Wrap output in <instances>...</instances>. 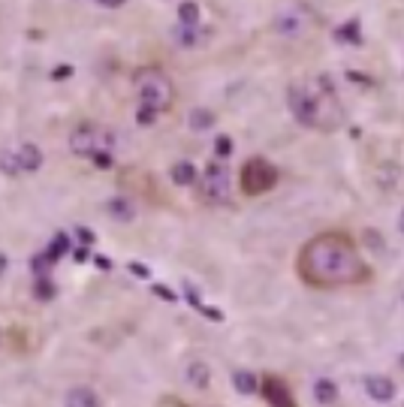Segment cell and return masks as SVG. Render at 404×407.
<instances>
[{"label":"cell","instance_id":"1","mask_svg":"<svg viewBox=\"0 0 404 407\" xmlns=\"http://www.w3.org/2000/svg\"><path fill=\"white\" fill-rule=\"evenodd\" d=\"M296 275L308 287L335 289V287H356L371 280V266L362 257L359 244L344 230H326L302 244L296 257Z\"/></svg>","mask_w":404,"mask_h":407},{"label":"cell","instance_id":"2","mask_svg":"<svg viewBox=\"0 0 404 407\" xmlns=\"http://www.w3.org/2000/svg\"><path fill=\"white\" fill-rule=\"evenodd\" d=\"M133 88L136 97H139L142 106H151L163 115L176 99V88H172V79L163 72L160 67H139L133 72Z\"/></svg>","mask_w":404,"mask_h":407},{"label":"cell","instance_id":"3","mask_svg":"<svg viewBox=\"0 0 404 407\" xmlns=\"http://www.w3.org/2000/svg\"><path fill=\"white\" fill-rule=\"evenodd\" d=\"M278 178H281V172L274 163H269L265 157H251V160H244L242 172H238V187H242L244 196H263L278 184Z\"/></svg>","mask_w":404,"mask_h":407},{"label":"cell","instance_id":"4","mask_svg":"<svg viewBox=\"0 0 404 407\" xmlns=\"http://www.w3.org/2000/svg\"><path fill=\"white\" fill-rule=\"evenodd\" d=\"M272 27L278 36H283V40H293V42L305 40V36L314 31V13L302 3H287L274 13Z\"/></svg>","mask_w":404,"mask_h":407},{"label":"cell","instance_id":"5","mask_svg":"<svg viewBox=\"0 0 404 407\" xmlns=\"http://www.w3.org/2000/svg\"><path fill=\"white\" fill-rule=\"evenodd\" d=\"M199 187H202L205 202L229 205V199H233V172H229L226 160H211L199 178Z\"/></svg>","mask_w":404,"mask_h":407},{"label":"cell","instance_id":"6","mask_svg":"<svg viewBox=\"0 0 404 407\" xmlns=\"http://www.w3.org/2000/svg\"><path fill=\"white\" fill-rule=\"evenodd\" d=\"M112 148H115V136L97 124H79L76 130L70 133V151L76 154V157L91 160L97 151H112Z\"/></svg>","mask_w":404,"mask_h":407},{"label":"cell","instance_id":"7","mask_svg":"<svg viewBox=\"0 0 404 407\" xmlns=\"http://www.w3.org/2000/svg\"><path fill=\"white\" fill-rule=\"evenodd\" d=\"M287 106L293 118L308 127V130H314L317 127V109H314V90H311L308 81H293V85L287 88Z\"/></svg>","mask_w":404,"mask_h":407},{"label":"cell","instance_id":"8","mask_svg":"<svg viewBox=\"0 0 404 407\" xmlns=\"http://www.w3.org/2000/svg\"><path fill=\"white\" fill-rule=\"evenodd\" d=\"M260 395H263L272 407H296L293 389L283 383L281 377H274V374H265V377L260 380Z\"/></svg>","mask_w":404,"mask_h":407},{"label":"cell","instance_id":"9","mask_svg":"<svg viewBox=\"0 0 404 407\" xmlns=\"http://www.w3.org/2000/svg\"><path fill=\"white\" fill-rule=\"evenodd\" d=\"M365 392H368L371 401L389 404L392 398H396V383H392L389 377H383V374H368L365 377Z\"/></svg>","mask_w":404,"mask_h":407},{"label":"cell","instance_id":"10","mask_svg":"<svg viewBox=\"0 0 404 407\" xmlns=\"http://www.w3.org/2000/svg\"><path fill=\"white\" fill-rule=\"evenodd\" d=\"M63 407H100V395L91 386H72L63 398Z\"/></svg>","mask_w":404,"mask_h":407},{"label":"cell","instance_id":"11","mask_svg":"<svg viewBox=\"0 0 404 407\" xmlns=\"http://www.w3.org/2000/svg\"><path fill=\"white\" fill-rule=\"evenodd\" d=\"M172 184H178V187L199 184V169L190 160H178L176 166H172Z\"/></svg>","mask_w":404,"mask_h":407},{"label":"cell","instance_id":"12","mask_svg":"<svg viewBox=\"0 0 404 407\" xmlns=\"http://www.w3.org/2000/svg\"><path fill=\"white\" fill-rule=\"evenodd\" d=\"M172 36H176V42L181 45V49H194V45L202 42L205 31H202L199 24H178L176 31H172Z\"/></svg>","mask_w":404,"mask_h":407},{"label":"cell","instance_id":"13","mask_svg":"<svg viewBox=\"0 0 404 407\" xmlns=\"http://www.w3.org/2000/svg\"><path fill=\"white\" fill-rule=\"evenodd\" d=\"M233 386L242 395H256L260 392V377H256L254 371H247V368H235L233 371Z\"/></svg>","mask_w":404,"mask_h":407},{"label":"cell","instance_id":"14","mask_svg":"<svg viewBox=\"0 0 404 407\" xmlns=\"http://www.w3.org/2000/svg\"><path fill=\"white\" fill-rule=\"evenodd\" d=\"M15 154H18V163H22V172H36L42 166V151L33 142H24Z\"/></svg>","mask_w":404,"mask_h":407},{"label":"cell","instance_id":"15","mask_svg":"<svg viewBox=\"0 0 404 407\" xmlns=\"http://www.w3.org/2000/svg\"><path fill=\"white\" fill-rule=\"evenodd\" d=\"M185 380L194 389H205L211 383V368L205 365V362H190V365L185 368Z\"/></svg>","mask_w":404,"mask_h":407},{"label":"cell","instance_id":"16","mask_svg":"<svg viewBox=\"0 0 404 407\" xmlns=\"http://www.w3.org/2000/svg\"><path fill=\"white\" fill-rule=\"evenodd\" d=\"M314 398H317V404H323V407L335 404L338 401V383L335 380H329V377L314 380Z\"/></svg>","mask_w":404,"mask_h":407},{"label":"cell","instance_id":"17","mask_svg":"<svg viewBox=\"0 0 404 407\" xmlns=\"http://www.w3.org/2000/svg\"><path fill=\"white\" fill-rule=\"evenodd\" d=\"M335 40L338 42H347V45H359L362 42V24H359V18H350V22H344L341 27H335Z\"/></svg>","mask_w":404,"mask_h":407},{"label":"cell","instance_id":"18","mask_svg":"<svg viewBox=\"0 0 404 407\" xmlns=\"http://www.w3.org/2000/svg\"><path fill=\"white\" fill-rule=\"evenodd\" d=\"M187 124H190V130L194 133H205L215 127V112L211 109H190V115H187Z\"/></svg>","mask_w":404,"mask_h":407},{"label":"cell","instance_id":"19","mask_svg":"<svg viewBox=\"0 0 404 407\" xmlns=\"http://www.w3.org/2000/svg\"><path fill=\"white\" fill-rule=\"evenodd\" d=\"M109 214H112L115 221L127 223V221H133L136 217V205L130 202V199H124V196H115V199H109Z\"/></svg>","mask_w":404,"mask_h":407},{"label":"cell","instance_id":"20","mask_svg":"<svg viewBox=\"0 0 404 407\" xmlns=\"http://www.w3.org/2000/svg\"><path fill=\"white\" fill-rule=\"evenodd\" d=\"M42 253H45V257H49L52 262H58L63 253H70V235H67V232H58V235H54V239L49 241V248H45Z\"/></svg>","mask_w":404,"mask_h":407},{"label":"cell","instance_id":"21","mask_svg":"<svg viewBox=\"0 0 404 407\" xmlns=\"http://www.w3.org/2000/svg\"><path fill=\"white\" fill-rule=\"evenodd\" d=\"M33 296H36V302H52V298L58 296V289H54V284H52V278H36L33 280Z\"/></svg>","mask_w":404,"mask_h":407},{"label":"cell","instance_id":"22","mask_svg":"<svg viewBox=\"0 0 404 407\" xmlns=\"http://www.w3.org/2000/svg\"><path fill=\"white\" fill-rule=\"evenodd\" d=\"M0 172H3L6 178H15L18 172H22V163H18V154H13V151H0Z\"/></svg>","mask_w":404,"mask_h":407},{"label":"cell","instance_id":"23","mask_svg":"<svg viewBox=\"0 0 404 407\" xmlns=\"http://www.w3.org/2000/svg\"><path fill=\"white\" fill-rule=\"evenodd\" d=\"M178 24H199V3L185 0V3L178 6Z\"/></svg>","mask_w":404,"mask_h":407},{"label":"cell","instance_id":"24","mask_svg":"<svg viewBox=\"0 0 404 407\" xmlns=\"http://www.w3.org/2000/svg\"><path fill=\"white\" fill-rule=\"evenodd\" d=\"M160 118V112L157 109H151V106H142L139 103V112H136V124H142V127H151L154 121Z\"/></svg>","mask_w":404,"mask_h":407},{"label":"cell","instance_id":"25","mask_svg":"<svg viewBox=\"0 0 404 407\" xmlns=\"http://www.w3.org/2000/svg\"><path fill=\"white\" fill-rule=\"evenodd\" d=\"M91 163H94L97 169H112L115 166V157H112V151H97L94 157H91Z\"/></svg>","mask_w":404,"mask_h":407},{"label":"cell","instance_id":"26","mask_svg":"<svg viewBox=\"0 0 404 407\" xmlns=\"http://www.w3.org/2000/svg\"><path fill=\"white\" fill-rule=\"evenodd\" d=\"M229 151H233V142H229L226 136H220L217 145H215V157H217V160H226V157H229Z\"/></svg>","mask_w":404,"mask_h":407},{"label":"cell","instance_id":"27","mask_svg":"<svg viewBox=\"0 0 404 407\" xmlns=\"http://www.w3.org/2000/svg\"><path fill=\"white\" fill-rule=\"evenodd\" d=\"M76 239H79L81 244H85V248H91V244H94V241H97V235H94V232H91V230H88V226H76Z\"/></svg>","mask_w":404,"mask_h":407},{"label":"cell","instance_id":"28","mask_svg":"<svg viewBox=\"0 0 404 407\" xmlns=\"http://www.w3.org/2000/svg\"><path fill=\"white\" fill-rule=\"evenodd\" d=\"M127 269H130L136 278H142V280H145V278H151V269H148V266H142V262H130Z\"/></svg>","mask_w":404,"mask_h":407},{"label":"cell","instance_id":"29","mask_svg":"<svg viewBox=\"0 0 404 407\" xmlns=\"http://www.w3.org/2000/svg\"><path fill=\"white\" fill-rule=\"evenodd\" d=\"M70 76H72V67H70V63H63V67H54V70H52V79H54V81L70 79Z\"/></svg>","mask_w":404,"mask_h":407},{"label":"cell","instance_id":"30","mask_svg":"<svg viewBox=\"0 0 404 407\" xmlns=\"http://www.w3.org/2000/svg\"><path fill=\"white\" fill-rule=\"evenodd\" d=\"M154 296L166 298V302H178V298H176V293H172V289H166L163 284H154Z\"/></svg>","mask_w":404,"mask_h":407},{"label":"cell","instance_id":"31","mask_svg":"<svg viewBox=\"0 0 404 407\" xmlns=\"http://www.w3.org/2000/svg\"><path fill=\"white\" fill-rule=\"evenodd\" d=\"M72 257H76L79 262H85V260H91V250L81 244V248H72Z\"/></svg>","mask_w":404,"mask_h":407},{"label":"cell","instance_id":"32","mask_svg":"<svg viewBox=\"0 0 404 407\" xmlns=\"http://www.w3.org/2000/svg\"><path fill=\"white\" fill-rule=\"evenodd\" d=\"M124 3H127V0H100V6H106V9H118Z\"/></svg>","mask_w":404,"mask_h":407},{"label":"cell","instance_id":"33","mask_svg":"<svg viewBox=\"0 0 404 407\" xmlns=\"http://www.w3.org/2000/svg\"><path fill=\"white\" fill-rule=\"evenodd\" d=\"M6 269H9V257H6V253H3V250H0V278H3V275H6Z\"/></svg>","mask_w":404,"mask_h":407},{"label":"cell","instance_id":"34","mask_svg":"<svg viewBox=\"0 0 404 407\" xmlns=\"http://www.w3.org/2000/svg\"><path fill=\"white\" fill-rule=\"evenodd\" d=\"M398 230L404 232V212H401V217H398Z\"/></svg>","mask_w":404,"mask_h":407},{"label":"cell","instance_id":"35","mask_svg":"<svg viewBox=\"0 0 404 407\" xmlns=\"http://www.w3.org/2000/svg\"><path fill=\"white\" fill-rule=\"evenodd\" d=\"M94 3H100V0H94Z\"/></svg>","mask_w":404,"mask_h":407}]
</instances>
